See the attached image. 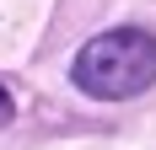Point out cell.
I'll list each match as a JSON object with an SVG mask.
<instances>
[{
	"instance_id": "cell-1",
	"label": "cell",
	"mask_w": 156,
	"mask_h": 150,
	"mask_svg": "<svg viewBox=\"0 0 156 150\" xmlns=\"http://www.w3.org/2000/svg\"><path fill=\"white\" fill-rule=\"evenodd\" d=\"M70 80H76L86 97H97V102L140 97V91L156 80V38H151L145 27H113V32H97L92 43L76 54Z\"/></svg>"
},
{
	"instance_id": "cell-2",
	"label": "cell",
	"mask_w": 156,
	"mask_h": 150,
	"mask_svg": "<svg viewBox=\"0 0 156 150\" xmlns=\"http://www.w3.org/2000/svg\"><path fill=\"white\" fill-rule=\"evenodd\" d=\"M11 118V97H5V91H0V123Z\"/></svg>"
}]
</instances>
